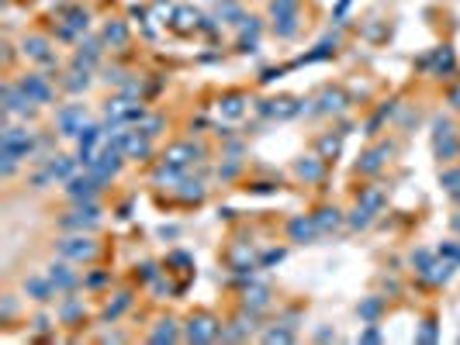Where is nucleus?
<instances>
[{
  "mask_svg": "<svg viewBox=\"0 0 460 345\" xmlns=\"http://www.w3.org/2000/svg\"><path fill=\"white\" fill-rule=\"evenodd\" d=\"M436 152H439L443 159H450V156L460 152V142L453 138V128H450L446 121H436Z\"/></svg>",
  "mask_w": 460,
  "mask_h": 345,
  "instance_id": "9b49d317",
  "label": "nucleus"
},
{
  "mask_svg": "<svg viewBox=\"0 0 460 345\" xmlns=\"http://www.w3.org/2000/svg\"><path fill=\"white\" fill-rule=\"evenodd\" d=\"M94 252H97V245H94L90 238H83V235H73V238H63V242H59V255L77 259V262L94 259Z\"/></svg>",
  "mask_w": 460,
  "mask_h": 345,
  "instance_id": "6e6552de",
  "label": "nucleus"
},
{
  "mask_svg": "<svg viewBox=\"0 0 460 345\" xmlns=\"http://www.w3.org/2000/svg\"><path fill=\"white\" fill-rule=\"evenodd\" d=\"M432 338H436V328H432V321H426V328H422L419 342H432Z\"/></svg>",
  "mask_w": 460,
  "mask_h": 345,
  "instance_id": "c9c22d12",
  "label": "nucleus"
},
{
  "mask_svg": "<svg viewBox=\"0 0 460 345\" xmlns=\"http://www.w3.org/2000/svg\"><path fill=\"white\" fill-rule=\"evenodd\" d=\"M270 18H274V32L281 39H291L298 32V0H274Z\"/></svg>",
  "mask_w": 460,
  "mask_h": 345,
  "instance_id": "f257e3e1",
  "label": "nucleus"
},
{
  "mask_svg": "<svg viewBox=\"0 0 460 345\" xmlns=\"http://www.w3.org/2000/svg\"><path fill=\"white\" fill-rule=\"evenodd\" d=\"M346 107V97L339 94V90H326L322 94V104H319V114H336V111H343Z\"/></svg>",
  "mask_w": 460,
  "mask_h": 345,
  "instance_id": "aec40b11",
  "label": "nucleus"
},
{
  "mask_svg": "<svg viewBox=\"0 0 460 345\" xmlns=\"http://www.w3.org/2000/svg\"><path fill=\"white\" fill-rule=\"evenodd\" d=\"M315 231H319V224H315L312 218H294V221L288 224V235H291L294 242H308Z\"/></svg>",
  "mask_w": 460,
  "mask_h": 345,
  "instance_id": "f3484780",
  "label": "nucleus"
},
{
  "mask_svg": "<svg viewBox=\"0 0 460 345\" xmlns=\"http://www.w3.org/2000/svg\"><path fill=\"white\" fill-rule=\"evenodd\" d=\"M319 149H322V152H332V156H336V152H339V138H332V135H329V138H322V145H319Z\"/></svg>",
  "mask_w": 460,
  "mask_h": 345,
  "instance_id": "72a5a7b5",
  "label": "nucleus"
},
{
  "mask_svg": "<svg viewBox=\"0 0 460 345\" xmlns=\"http://www.w3.org/2000/svg\"><path fill=\"white\" fill-rule=\"evenodd\" d=\"M221 111H225L228 118H239V114L246 111V104H243V97H225V101H221Z\"/></svg>",
  "mask_w": 460,
  "mask_h": 345,
  "instance_id": "a878e982",
  "label": "nucleus"
},
{
  "mask_svg": "<svg viewBox=\"0 0 460 345\" xmlns=\"http://www.w3.org/2000/svg\"><path fill=\"white\" fill-rule=\"evenodd\" d=\"M194 156H204V149H201V145H190V142H183V145H173V149H170L166 163H173V166H183V163H190Z\"/></svg>",
  "mask_w": 460,
  "mask_h": 345,
  "instance_id": "dca6fc26",
  "label": "nucleus"
},
{
  "mask_svg": "<svg viewBox=\"0 0 460 345\" xmlns=\"http://www.w3.org/2000/svg\"><path fill=\"white\" fill-rule=\"evenodd\" d=\"M18 87L28 94L32 104H49V101H52V87H49V80H46L42 73H28V76H21Z\"/></svg>",
  "mask_w": 460,
  "mask_h": 345,
  "instance_id": "39448f33",
  "label": "nucleus"
},
{
  "mask_svg": "<svg viewBox=\"0 0 460 345\" xmlns=\"http://www.w3.org/2000/svg\"><path fill=\"white\" fill-rule=\"evenodd\" d=\"M25 290L35 297V300H49L52 293H56V286H52V280L46 276V280H39V276H32L28 283H25Z\"/></svg>",
  "mask_w": 460,
  "mask_h": 345,
  "instance_id": "a211bd4d",
  "label": "nucleus"
},
{
  "mask_svg": "<svg viewBox=\"0 0 460 345\" xmlns=\"http://www.w3.org/2000/svg\"><path fill=\"white\" fill-rule=\"evenodd\" d=\"M125 307H128V297H125V293H121V297H118V304H114V307H108V311H104V317H108V321H114V317H118V314H121V311H125Z\"/></svg>",
  "mask_w": 460,
  "mask_h": 345,
  "instance_id": "2f4dec72",
  "label": "nucleus"
},
{
  "mask_svg": "<svg viewBox=\"0 0 460 345\" xmlns=\"http://www.w3.org/2000/svg\"><path fill=\"white\" fill-rule=\"evenodd\" d=\"M267 286H257V290H246V304H253V307H267Z\"/></svg>",
  "mask_w": 460,
  "mask_h": 345,
  "instance_id": "cd10ccee",
  "label": "nucleus"
},
{
  "mask_svg": "<svg viewBox=\"0 0 460 345\" xmlns=\"http://www.w3.org/2000/svg\"><path fill=\"white\" fill-rule=\"evenodd\" d=\"M422 66H426V70L432 66V73H436V76H450V73L457 70L453 49H446V45H443V49H436V52H432L429 59H422Z\"/></svg>",
  "mask_w": 460,
  "mask_h": 345,
  "instance_id": "9d476101",
  "label": "nucleus"
},
{
  "mask_svg": "<svg viewBox=\"0 0 460 345\" xmlns=\"http://www.w3.org/2000/svg\"><path fill=\"white\" fill-rule=\"evenodd\" d=\"M4 149L8 152H18V156H32L35 152V135L28 128H18V125H8L4 128Z\"/></svg>",
  "mask_w": 460,
  "mask_h": 345,
  "instance_id": "f03ea898",
  "label": "nucleus"
},
{
  "mask_svg": "<svg viewBox=\"0 0 460 345\" xmlns=\"http://www.w3.org/2000/svg\"><path fill=\"white\" fill-rule=\"evenodd\" d=\"M173 338H177L173 321H166V328H156V331H152V342H173Z\"/></svg>",
  "mask_w": 460,
  "mask_h": 345,
  "instance_id": "c85d7f7f",
  "label": "nucleus"
},
{
  "mask_svg": "<svg viewBox=\"0 0 460 345\" xmlns=\"http://www.w3.org/2000/svg\"><path fill=\"white\" fill-rule=\"evenodd\" d=\"M56 121H59V132H63L66 138H77V135L87 128V111H83V104H73V107H63V111L56 114Z\"/></svg>",
  "mask_w": 460,
  "mask_h": 345,
  "instance_id": "7ed1b4c3",
  "label": "nucleus"
},
{
  "mask_svg": "<svg viewBox=\"0 0 460 345\" xmlns=\"http://www.w3.org/2000/svg\"><path fill=\"white\" fill-rule=\"evenodd\" d=\"M180 187H183V200H201V197H204V187H201L197 180H194V183H190V180H180Z\"/></svg>",
  "mask_w": 460,
  "mask_h": 345,
  "instance_id": "bb28decb",
  "label": "nucleus"
},
{
  "mask_svg": "<svg viewBox=\"0 0 460 345\" xmlns=\"http://www.w3.org/2000/svg\"><path fill=\"white\" fill-rule=\"evenodd\" d=\"M381 335H377V328H370V331H363V342H377Z\"/></svg>",
  "mask_w": 460,
  "mask_h": 345,
  "instance_id": "e433bc0d",
  "label": "nucleus"
},
{
  "mask_svg": "<svg viewBox=\"0 0 460 345\" xmlns=\"http://www.w3.org/2000/svg\"><path fill=\"white\" fill-rule=\"evenodd\" d=\"M450 104H453V107H460V87H457V90H450Z\"/></svg>",
  "mask_w": 460,
  "mask_h": 345,
  "instance_id": "4c0bfd02",
  "label": "nucleus"
},
{
  "mask_svg": "<svg viewBox=\"0 0 460 345\" xmlns=\"http://www.w3.org/2000/svg\"><path fill=\"white\" fill-rule=\"evenodd\" d=\"M101 42H104V45H111V49H121V45L128 42V25H125V21H108V25H104Z\"/></svg>",
  "mask_w": 460,
  "mask_h": 345,
  "instance_id": "4468645a",
  "label": "nucleus"
},
{
  "mask_svg": "<svg viewBox=\"0 0 460 345\" xmlns=\"http://www.w3.org/2000/svg\"><path fill=\"white\" fill-rule=\"evenodd\" d=\"M377 314H381V300H377V297H374V300H367V304L360 307V317H367V321H374Z\"/></svg>",
  "mask_w": 460,
  "mask_h": 345,
  "instance_id": "7c9ffc66",
  "label": "nucleus"
},
{
  "mask_svg": "<svg viewBox=\"0 0 460 345\" xmlns=\"http://www.w3.org/2000/svg\"><path fill=\"white\" fill-rule=\"evenodd\" d=\"M90 28V11H83V8H70L66 14H63V25L56 28V35L59 39H77L80 32H87Z\"/></svg>",
  "mask_w": 460,
  "mask_h": 345,
  "instance_id": "20e7f679",
  "label": "nucleus"
},
{
  "mask_svg": "<svg viewBox=\"0 0 460 345\" xmlns=\"http://www.w3.org/2000/svg\"><path fill=\"white\" fill-rule=\"evenodd\" d=\"M177 180H180V173L173 169V163H170V166H163V169L156 173V183H177Z\"/></svg>",
  "mask_w": 460,
  "mask_h": 345,
  "instance_id": "c756f323",
  "label": "nucleus"
},
{
  "mask_svg": "<svg viewBox=\"0 0 460 345\" xmlns=\"http://www.w3.org/2000/svg\"><path fill=\"white\" fill-rule=\"evenodd\" d=\"M101 190V180L94 176V173H87V176H70L66 180V194L73 197V200H94V194Z\"/></svg>",
  "mask_w": 460,
  "mask_h": 345,
  "instance_id": "0eeeda50",
  "label": "nucleus"
},
{
  "mask_svg": "<svg viewBox=\"0 0 460 345\" xmlns=\"http://www.w3.org/2000/svg\"><path fill=\"white\" fill-rule=\"evenodd\" d=\"M52 45H49V39H42V35H32V39H25V56L28 59H35V63H46V66H56V56L49 52Z\"/></svg>",
  "mask_w": 460,
  "mask_h": 345,
  "instance_id": "1a4fd4ad",
  "label": "nucleus"
},
{
  "mask_svg": "<svg viewBox=\"0 0 460 345\" xmlns=\"http://www.w3.org/2000/svg\"><path fill=\"white\" fill-rule=\"evenodd\" d=\"M49 280H52V286L56 290H73L77 286V273L70 269V266H49Z\"/></svg>",
  "mask_w": 460,
  "mask_h": 345,
  "instance_id": "2eb2a0df",
  "label": "nucleus"
},
{
  "mask_svg": "<svg viewBox=\"0 0 460 345\" xmlns=\"http://www.w3.org/2000/svg\"><path fill=\"white\" fill-rule=\"evenodd\" d=\"M315 224H319V231H332L339 224V211L336 207H322L319 218H315Z\"/></svg>",
  "mask_w": 460,
  "mask_h": 345,
  "instance_id": "5701e85b",
  "label": "nucleus"
},
{
  "mask_svg": "<svg viewBox=\"0 0 460 345\" xmlns=\"http://www.w3.org/2000/svg\"><path fill=\"white\" fill-rule=\"evenodd\" d=\"M453 228H457V231H460V218H453Z\"/></svg>",
  "mask_w": 460,
  "mask_h": 345,
  "instance_id": "58836bf2",
  "label": "nucleus"
},
{
  "mask_svg": "<svg viewBox=\"0 0 460 345\" xmlns=\"http://www.w3.org/2000/svg\"><path fill=\"white\" fill-rule=\"evenodd\" d=\"M204 18H197V11H190V8H177L173 11V25L180 28V32H190V28H197Z\"/></svg>",
  "mask_w": 460,
  "mask_h": 345,
  "instance_id": "6ab92c4d",
  "label": "nucleus"
},
{
  "mask_svg": "<svg viewBox=\"0 0 460 345\" xmlns=\"http://www.w3.org/2000/svg\"><path fill=\"white\" fill-rule=\"evenodd\" d=\"M97 59H101V42L87 39V42H80V45H77L73 66H83V70H90V66H97Z\"/></svg>",
  "mask_w": 460,
  "mask_h": 345,
  "instance_id": "f8f14e48",
  "label": "nucleus"
},
{
  "mask_svg": "<svg viewBox=\"0 0 460 345\" xmlns=\"http://www.w3.org/2000/svg\"><path fill=\"white\" fill-rule=\"evenodd\" d=\"M267 342H291V331H281V328H274V331H267Z\"/></svg>",
  "mask_w": 460,
  "mask_h": 345,
  "instance_id": "f704fd0d",
  "label": "nucleus"
},
{
  "mask_svg": "<svg viewBox=\"0 0 460 345\" xmlns=\"http://www.w3.org/2000/svg\"><path fill=\"white\" fill-rule=\"evenodd\" d=\"M388 152H391V145H381V149L367 152V156H363V163H360V173H377V169H381V163H384L381 156H388Z\"/></svg>",
  "mask_w": 460,
  "mask_h": 345,
  "instance_id": "4be33fe9",
  "label": "nucleus"
},
{
  "mask_svg": "<svg viewBox=\"0 0 460 345\" xmlns=\"http://www.w3.org/2000/svg\"><path fill=\"white\" fill-rule=\"evenodd\" d=\"M63 87H66V90H73V94H77V90H87V87H90V70L77 66V70L63 80Z\"/></svg>",
  "mask_w": 460,
  "mask_h": 345,
  "instance_id": "412c9836",
  "label": "nucleus"
},
{
  "mask_svg": "<svg viewBox=\"0 0 460 345\" xmlns=\"http://www.w3.org/2000/svg\"><path fill=\"white\" fill-rule=\"evenodd\" d=\"M4 114H8V118H14V114L28 118V114H32V101H28V94H25L18 83H8V87H4Z\"/></svg>",
  "mask_w": 460,
  "mask_h": 345,
  "instance_id": "423d86ee",
  "label": "nucleus"
},
{
  "mask_svg": "<svg viewBox=\"0 0 460 345\" xmlns=\"http://www.w3.org/2000/svg\"><path fill=\"white\" fill-rule=\"evenodd\" d=\"M218 335H221V331L214 328L211 317H194L190 328H187V338H190V342H208V338H218Z\"/></svg>",
  "mask_w": 460,
  "mask_h": 345,
  "instance_id": "ddd939ff",
  "label": "nucleus"
},
{
  "mask_svg": "<svg viewBox=\"0 0 460 345\" xmlns=\"http://www.w3.org/2000/svg\"><path fill=\"white\" fill-rule=\"evenodd\" d=\"M298 176H305V180H319V176H322V163H315V159H301V163H298Z\"/></svg>",
  "mask_w": 460,
  "mask_h": 345,
  "instance_id": "393cba45",
  "label": "nucleus"
},
{
  "mask_svg": "<svg viewBox=\"0 0 460 345\" xmlns=\"http://www.w3.org/2000/svg\"><path fill=\"white\" fill-rule=\"evenodd\" d=\"M80 311H83V307H80V300H70V304H63V317H66V321H73Z\"/></svg>",
  "mask_w": 460,
  "mask_h": 345,
  "instance_id": "473e14b6",
  "label": "nucleus"
},
{
  "mask_svg": "<svg viewBox=\"0 0 460 345\" xmlns=\"http://www.w3.org/2000/svg\"><path fill=\"white\" fill-rule=\"evenodd\" d=\"M381 204H384V194H381V190H367V194L360 197V207H363V211H370V214H377V211H381Z\"/></svg>",
  "mask_w": 460,
  "mask_h": 345,
  "instance_id": "b1692460",
  "label": "nucleus"
}]
</instances>
